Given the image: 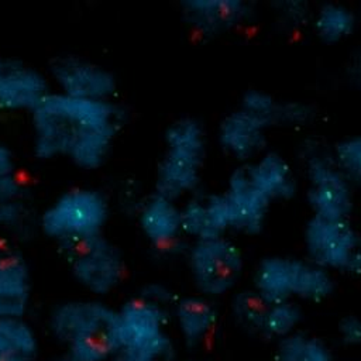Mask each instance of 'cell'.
<instances>
[{
  "label": "cell",
  "mask_w": 361,
  "mask_h": 361,
  "mask_svg": "<svg viewBox=\"0 0 361 361\" xmlns=\"http://www.w3.org/2000/svg\"><path fill=\"white\" fill-rule=\"evenodd\" d=\"M52 89L87 100H116L118 82L106 65L80 55H61L48 71Z\"/></svg>",
  "instance_id": "obj_11"
},
{
  "label": "cell",
  "mask_w": 361,
  "mask_h": 361,
  "mask_svg": "<svg viewBox=\"0 0 361 361\" xmlns=\"http://www.w3.org/2000/svg\"><path fill=\"white\" fill-rule=\"evenodd\" d=\"M31 293L28 262L10 238L0 237V317H21Z\"/></svg>",
  "instance_id": "obj_15"
},
{
  "label": "cell",
  "mask_w": 361,
  "mask_h": 361,
  "mask_svg": "<svg viewBox=\"0 0 361 361\" xmlns=\"http://www.w3.org/2000/svg\"><path fill=\"white\" fill-rule=\"evenodd\" d=\"M207 151L204 126L192 116H182L168 124L164 149L155 166L154 192L173 200L196 193Z\"/></svg>",
  "instance_id": "obj_3"
},
{
  "label": "cell",
  "mask_w": 361,
  "mask_h": 361,
  "mask_svg": "<svg viewBox=\"0 0 361 361\" xmlns=\"http://www.w3.org/2000/svg\"><path fill=\"white\" fill-rule=\"evenodd\" d=\"M316 116H317V110L309 102L279 99L275 127L303 128L312 124L316 120Z\"/></svg>",
  "instance_id": "obj_29"
},
{
  "label": "cell",
  "mask_w": 361,
  "mask_h": 361,
  "mask_svg": "<svg viewBox=\"0 0 361 361\" xmlns=\"http://www.w3.org/2000/svg\"><path fill=\"white\" fill-rule=\"evenodd\" d=\"M307 259L329 272L361 276V231L351 219L310 216L303 230Z\"/></svg>",
  "instance_id": "obj_8"
},
{
  "label": "cell",
  "mask_w": 361,
  "mask_h": 361,
  "mask_svg": "<svg viewBox=\"0 0 361 361\" xmlns=\"http://www.w3.org/2000/svg\"><path fill=\"white\" fill-rule=\"evenodd\" d=\"M183 361H204V360H197V358H189V360H183Z\"/></svg>",
  "instance_id": "obj_37"
},
{
  "label": "cell",
  "mask_w": 361,
  "mask_h": 361,
  "mask_svg": "<svg viewBox=\"0 0 361 361\" xmlns=\"http://www.w3.org/2000/svg\"><path fill=\"white\" fill-rule=\"evenodd\" d=\"M137 221L147 243L159 254H175L182 247L180 203L151 192L138 202Z\"/></svg>",
  "instance_id": "obj_13"
},
{
  "label": "cell",
  "mask_w": 361,
  "mask_h": 361,
  "mask_svg": "<svg viewBox=\"0 0 361 361\" xmlns=\"http://www.w3.org/2000/svg\"><path fill=\"white\" fill-rule=\"evenodd\" d=\"M252 288L268 303L288 300L320 303L333 295L336 283L331 272L309 259L268 255L255 267Z\"/></svg>",
  "instance_id": "obj_4"
},
{
  "label": "cell",
  "mask_w": 361,
  "mask_h": 361,
  "mask_svg": "<svg viewBox=\"0 0 361 361\" xmlns=\"http://www.w3.org/2000/svg\"><path fill=\"white\" fill-rule=\"evenodd\" d=\"M244 166L254 186L271 202L289 200L296 196L298 178L282 154L264 151Z\"/></svg>",
  "instance_id": "obj_19"
},
{
  "label": "cell",
  "mask_w": 361,
  "mask_h": 361,
  "mask_svg": "<svg viewBox=\"0 0 361 361\" xmlns=\"http://www.w3.org/2000/svg\"><path fill=\"white\" fill-rule=\"evenodd\" d=\"M37 340L21 317H0V361H34Z\"/></svg>",
  "instance_id": "obj_22"
},
{
  "label": "cell",
  "mask_w": 361,
  "mask_h": 361,
  "mask_svg": "<svg viewBox=\"0 0 361 361\" xmlns=\"http://www.w3.org/2000/svg\"><path fill=\"white\" fill-rule=\"evenodd\" d=\"M345 71L350 83L361 94V51H357L350 56Z\"/></svg>",
  "instance_id": "obj_33"
},
{
  "label": "cell",
  "mask_w": 361,
  "mask_h": 361,
  "mask_svg": "<svg viewBox=\"0 0 361 361\" xmlns=\"http://www.w3.org/2000/svg\"><path fill=\"white\" fill-rule=\"evenodd\" d=\"M110 217L107 196L90 186H73L38 213V230L56 245L104 233Z\"/></svg>",
  "instance_id": "obj_5"
},
{
  "label": "cell",
  "mask_w": 361,
  "mask_h": 361,
  "mask_svg": "<svg viewBox=\"0 0 361 361\" xmlns=\"http://www.w3.org/2000/svg\"><path fill=\"white\" fill-rule=\"evenodd\" d=\"M279 99L262 89H248L240 99V109L259 118L268 128L276 126Z\"/></svg>",
  "instance_id": "obj_28"
},
{
  "label": "cell",
  "mask_w": 361,
  "mask_h": 361,
  "mask_svg": "<svg viewBox=\"0 0 361 361\" xmlns=\"http://www.w3.org/2000/svg\"><path fill=\"white\" fill-rule=\"evenodd\" d=\"M223 192L230 210L231 230L245 235L261 233L272 202L254 186L244 165L230 173Z\"/></svg>",
  "instance_id": "obj_14"
},
{
  "label": "cell",
  "mask_w": 361,
  "mask_h": 361,
  "mask_svg": "<svg viewBox=\"0 0 361 361\" xmlns=\"http://www.w3.org/2000/svg\"><path fill=\"white\" fill-rule=\"evenodd\" d=\"M275 361H334L330 345L319 336L295 331L276 341Z\"/></svg>",
  "instance_id": "obj_23"
},
{
  "label": "cell",
  "mask_w": 361,
  "mask_h": 361,
  "mask_svg": "<svg viewBox=\"0 0 361 361\" xmlns=\"http://www.w3.org/2000/svg\"><path fill=\"white\" fill-rule=\"evenodd\" d=\"M110 361H161V360L159 358L147 357V355H141V354H135V353L126 351V350H118L110 358Z\"/></svg>",
  "instance_id": "obj_35"
},
{
  "label": "cell",
  "mask_w": 361,
  "mask_h": 361,
  "mask_svg": "<svg viewBox=\"0 0 361 361\" xmlns=\"http://www.w3.org/2000/svg\"><path fill=\"white\" fill-rule=\"evenodd\" d=\"M38 230V213L27 199L0 203V237L16 241L17 237L28 235Z\"/></svg>",
  "instance_id": "obj_25"
},
{
  "label": "cell",
  "mask_w": 361,
  "mask_h": 361,
  "mask_svg": "<svg viewBox=\"0 0 361 361\" xmlns=\"http://www.w3.org/2000/svg\"><path fill=\"white\" fill-rule=\"evenodd\" d=\"M27 199V182L18 169L0 176V203Z\"/></svg>",
  "instance_id": "obj_31"
},
{
  "label": "cell",
  "mask_w": 361,
  "mask_h": 361,
  "mask_svg": "<svg viewBox=\"0 0 361 361\" xmlns=\"http://www.w3.org/2000/svg\"><path fill=\"white\" fill-rule=\"evenodd\" d=\"M310 24L322 41L334 44L353 34L357 25V14L343 3L326 1L314 8Z\"/></svg>",
  "instance_id": "obj_21"
},
{
  "label": "cell",
  "mask_w": 361,
  "mask_h": 361,
  "mask_svg": "<svg viewBox=\"0 0 361 361\" xmlns=\"http://www.w3.org/2000/svg\"><path fill=\"white\" fill-rule=\"evenodd\" d=\"M58 250L75 279L93 293L111 292L124 276V255L104 233L61 244Z\"/></svg>",
  "instance_id": "obj_9"
},
{
  "label": "cell",
  "mask_w": 361,
  "mask_h": 361,
  "mask_svg": "<svg viewBox=\"0 0 361 361\" xmlns=\"http://www.w3.org/2000/svg\"><path fill=\"white\" fill-rule=\"evenodd\" d=\"M54 334L78 361H103L120 348L117 309L97 300H71L51 317Z\"/></svg>",
  "instance_id": "obj_2"
},
{
  "label": "cell",
  "mask_w": 361,
  "mask_h": 361,
  "mask_svg": "<svg viewBox=\"0 0 361 361\" xmlns=\"http://www.w3.org/2000/svg\"><path fill=\"white\" fill-rule=\"evenodd\" d=\"M278 18L288 27L296 28L310 23L313 10L305 0H278L272 4Z\"/></svg>",
  "instance_id": "obj_30"
},
{
  "label": "cell",
  "mask_w": 361,
  "mask_h": 361,
  "mask_svg": "<svg viewBox=\"0 0 361 361\" xmlns=\"http://www.w3.org/2000/svg\"><path fill=\"white\" fill-rule=\"evenodd\" d=\"M52 90L47 73L34 65L0 56V113H31Z\"/></svg>",
  "instance_id": "obj_12"
},
{
  "label": "cell",
  "mask_w": 361,
  "mask_h": 361,
  "mask_svg": "<svg viewBox=\"0 0 361 361\" xmlns=\"http://www.w3.org/2000/svg\"><path fill=\"white\" fill-rule=\"evenodd\" d=\"M17 168V159L14 151L6 142L0 141V176L10 173Z\"/></svg>",
  "instance_id": "obj_34"
},
{
  "label": "cell",
  "mask_w": 361,
  "mask_h": 361,
  "mask_svg": "<svg viewBox=\"0 0 361 361\" xmlns=\"http://www.w3.org/2000/svg\"><path fill=\"white\" fill-rule=\"evenodd\" d=\"M178 329L189 347L200 344L217 322V309L206 296H180L173 303Z\"/></svg>",
  "instance_id": "obj_20"
},
{
  "label": "cell",
  "mask_w": 361,
  "mask_h": 361,
  "mask_svg": "<svg viewBox=\"0 0 361 361\" xmlns=\"http://www.w3.org/2000/svg\"><path fill=\"white\" fill-rule=\"evenodd\" d=\"M303 164L307 178L306 200L313 216L326 219H351L354 210V185L336 164L331 149L320 142L303 147Z\"/></svg>",
  "instance_id": "obj_7"
},
{
  "label": "cell",
  "mask_w": 361,
  "mask_h": 361,
  "mask_svg": "<svg viewBox=\"0 0 361 361\" xmlns=\"http://www.w3.org/2000/svg\"><path fill=\"white\" fill-rule=\"evenodd\" d=\"M171 293L162 285H151L117 309L120 350L159 360L172 350L171 340L165 331L168 322L166 306L173 305L176 300Z\"/></svg>",
  "instance_id": "obj_6"
},
{
  "label": "cell",
  "mask_w": 361,
  "mask_h": 361,
  "mask_svg": "<svg viewBox=\"0 0 361 361\" xmlns=\"http://www.w3.org/2000/svg\"><path fill=\"white\" fill-rule=\"evenodd\" d=\"M269 305L254 288H250L235 292L230 307L234 322L241 329L259 336Z\"/></svg>",
  "instance_id": "obj_24"
},
{
  "label": "cell",
  "mask_w": 361,
  "mask_h": 361,
  "mask_svg": "<svg viewBox=\"0 0 361 361\" xmlns=\"http://www.w3.org/2000/svg\"><path fill=\"white\" fill-rule=\"evenodd\" d=\"M360 7H361V6H360Z\"/></svg>",
  "instance_id": "obj_38"
},
{
  "label": "cell",
  "mask_w": 361,
  "mask_h": 361,
  "mask_svg": "<svg viewBox=\"0 0 361 361\" xmlns=\"http://www.w3.org/2000/svg\"><path fill=\"white\" fill-rule=\"evenodd\" d=\"M180 217L183 235L192 241L221 237L231 230L224 192L186 197L180 203Z\"/></svg>",
  "instance_id": "obj_17"
},
{
  "label": "cell",
  "mask_w": 361,
  "mask_h": 361,
  "mask_svg": "<svg viewBox=\"0 0 361 361\" xmlns=\"http://www.w3.org/2000/svg\"><path fill=\"white\" fill-rule=\"evenodd\" d=\"M121 127L123 110L116 100L79 99L54 89L30 113L32 152L86 171L107 161Z\"/></svg>",
  "instance_id": "obj_1"
},
{
  "label": "cell",
  "mask_w": 361,
  "mask_h": 361,
  "mask_svg": "<svg viewBox=\"0 0 361 361\" xmlns=\"http://www.w3.org/2000/svg\"><path fill=\"white\" fill-rule=\"evenodd\" d=\"M337 334L340 341L347 347L361 345V317L357 314H345L337 323Z\"/></svg>",
  "instance_id": "obj_32"
},
{
  "label": "cell",
  "mask_w": 361,
  "mask_h": 361,
  "mask_svg": "<svg viewBox=\"0 0 361 361\" xmlns=\"http://www.w3.org/2000/svg\"><path fill=\"white\" fill-rule=\"evenodd\" d=\"M188 264L197 290L206 298H216L237 286L244 269V257L233 240L221 235L192 241Z\"/></svg>",
  "instance_id": "obj_10"
},
{
  "label": "cell",
  "mask_w": 361,
  "mask_h": 361,
  "mask_svg": "<svg viewBox=\"0 0 361 361\" xmlns=\"http://www.w3.org/2000/svg\"><path fill=\"white\" fill-rule=\"evenodd\" d=\"M55 361H78V360H75L72 357H66V358H61V360H55Z\"/></svg>",
  "instance_id": "obj_36"
},
{
  "label": "cell",
  "mask_w": 361,
  "mask_h": 361,
  "mask_svg": "<svg viewBox=\"0 0 361 361\" xmlns=\"http://www.w3.org/2000/svg\"><path fill=\"white\" fill-rule=\"evenodd\" d=\"M303 312L295 300L271 303L264 319L259 336L268 340H281L298 331L302 323Z\"/></svg>",
  "instance_id": "obj_26"
},
{
  "label": "cell",
  "mask_w": 361,
  "mask_h": 361,
  "mask_svg": "<svg viewBox=\"0 0 361 361\" xmlns=\"http://www.w3.org/2000/svg\"><path fill=\"white\" fill-rule=\"evenodd\" d=\"M331 154L338 168L353 185H361V134H353L338 140L331 147Z\"/></svg>",
  "instance_id": "obj_27"
},
{
  "label": "cell",
  "mask_w": 361,
  "mask_h": 361,
  "mask_svg": "<svg viewBox=\"0 0 361 361\" xmlns=\"http://www.w3.org/2000/svg\"><path fill=\"white\" fill-rule=\"evenodd\" d=\"M268 127L255 116L237 107L219 123L217 140L221 149L241 162H251L264 152Z\"/></svg>",
  "instance_id": "obj_18"
},
{
  "label": "cell",
  "mask_w": 361,
  "mask_h": 361,
  "mask_svg": "<svg viewBox=\"0 0 361 361\" xmlns=\"http://www.w3.org/2000/svg\"><path fill=\"white\" fill-rule=\"evenodd\" d=\"M180 8L186 23L203 35L230 31L255 13L254 4L247 0H185Z\"/></svg>",
  "instance_id": "obj_16"
}]
</instances>
